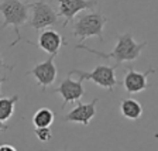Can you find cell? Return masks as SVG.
Here are the masks:
<instances>
[{
    "mask_svg": "<svg viewBox=\"0 0 158 151\" xmlns=\"http://www.w3.org/2000/svg\"><path fill=\"white\" fill-rule=\"evenodd\" d=\"M145 45H147V41L137 43L133 38L131 33H124V34H118L117 43H116L113 51L109 54H105L102 51H98V49H90L83 43H79L76 45V49H85L88 52L95 54V55L100 57L103 59H113V61H116V65H120L122 62L135 61L138 57L141 55V51L145 48Z\"/></svg>",
    "mask_w": 158,
    "mask_h": 151,
    "instance_id": "1",
    "label": "cell"
},
{
    "mask_svg": "<svg viewBox=\"0 0 158 151\" xmlns=\"http://www.w3.org/2000/svg\"><path fill=\"white\" fill-rule=\"evenodd\" d=\"M30 4H24L20 0H4L0 3V14L3 16L4 21L0 27V30H4L6 27L11 26L14 28L16 40L10 44V47H14L17 43L21 41V33L20 28L23 24L27 23L30 17Z\"/></svg>",
    "mask_w": 158,
    "mask_h": 151,
    "instance_id": "2",
    "label": "cell"
},
{
    "mask_svg": "<svg viewBox=\"0 0 158 151\" xmlns=\"http://www.w3.org/2000/svg\"><path fill=\"white\" fill-rule=\"evenodd\" d=\"M107 23V17L98 11H89L81 16L73 24V36L81 41L96 37L99 43H105L103 40V28Z\"/></svg>",
    "mask_w": 158,
    "mask_h": 151,
    "instance_id": "3",
    "label": "cell"
},
{
    "mask_svg": "<svg viewBox=\"0 0 158 151\" xmlns=\"http://www.w3.org/2000/svg\"><path fill=\"white\" fill-rule=\"evenodd\" d=\"M116 66H109V65H96L92 71H79V69H72L71 75H78L81 81H92L98 86L106 89V90H113L117 86V78H116Z\"/></svg>",
    "mask_w": 158,
    "mask_h": 151,
    "instance_id": "4",
    "label": "cell"
},
{
    "mask_svg": "<svg viewBox=\"0 0 158 151\" xmlns=\"http://www.w3.org/2000/svg\"><path fill=\"white\" fill-rule=\"evenodd\" d=\"M31 20L30 27L34 30H45L47 27H52L58 21V13L45 2H35L30 4Z\"/></svg>",
    "mask_w": 158,
    "mask_h": 151,
    "instance_id": "5",
    "label": "cell"
},
{
    "mask_svg": "<svg viewBox=\"0 0 158 151\" xmlns=\"http://www.w3.org/2000/svg\"><path fill=\"white\" fill-rule=\"evenodd\" d=\"M55 57L56 55H49L48 59L34 65V68H31L27 72V75H31L37 79V82H38V85L41 86L43 90H45V88L52 85L55 82L56 76H58V69L54 64Z\"/></svg>",
    "mask_w": 158,
    "mask_h": 151,
    "instance_id": "6",
    "label": "cell"
},
{
    "mask_svg": "<svg viewBox=\"0 0 158 151\" xmlns=\"http://www.w3.org/2000/svg\"><path fill=\"white\" fill-rule=\"evenodd\" d=\"M56 2H58V16L64 17V27L68 26V23L78 13L83 10H93L98 4V0H56Z\"/></svg>",
    "mask_w": 158,
    "mask_h": 151,
    "instance_id": "7",
    "label": "cell"
},
{
    "mask_svg": "<svg viewBox=\"0 0 158 151\" xmlns=\"http://www.w3.org/2000/svg\"><path fill=\"white\" fill-rule=\"evenodd\" d=\"M155 72H157V69L154 68H150L144 72H138V71L128 68V71L123 78V86H124L126 92L130 95H134V93H140L147 88H150L151 85L148 82V76Z\"/></svg>",
    "mask_w": 158,
    "mask_h": 151,
    "instance_id": "8",
    "label": "cell"
},
{
    "mask_svg": "<svg viewBox=\"0 0 158 151\" xmlns=\"http://www.w3.org/2000/svg\"><path fill=\"white\" fill-rule=\"evenodd\" d=\"M82 82L83 81H81V79L73 81L72 75L68 73V76L59 83V86L55 89V93H59V95L62 96V99H64L62 109L68 103H75L82 99V96L85 95V88H83Z\"/></svg>",
    "mask_w": 158,
    "mask_h": 151,
    "instance_id": "9",
    "label": "cell"
},
{
    "mask_svg": "<svg viewBox=\"0 0 158 151\" xmlns=\"http://www.w3.org/2000/svg\"><path fill=\"white\" fill-rule=\"evenodd\" d=\"M99 99H93L89 103H82L79 100L76 106L64 117V122L71 123H79L82 126H88L89 122L96 116V105H98Z\"/></svg>",
    "mask_w": 158,
    "mask_h": 151,
    "instance_id": "10",
    "label": "cell"
},
{
    "mask_svg": "<svg viewBox=\"0 0 158 151\" xmlns=\"http://www.w3.org/2000/svg\"><path fill=\"white\" fill-rule=\"evenodd\" d=\"M65 45V40L61 34L52 28H45L41 31L38 37L37 47L49 55H58L61 47Z\"/></svg>",
    "mask_w": 158,
    "mask_h": 151,
    "instance_id": "11",
    "label": "cell"
},
{
    "mask_svg": "<svg viewBox=\"0 0 158 151\" xmlns=\"http://www.w3.org/2000/svg\"><path fill=\"white\" fill-rule=\"evenodd\" d=\"M120 113L128 120H138L143 116V106L135 99L127 98L120 103Z\"/></svg>",
    "mask_w": 158,
    "mask_h": 151,
    "instance_id": "12",
    "label": "cell"
},
{
    "mask_svg": "<svg viewBox=\"0 0 158 151\" xmlns=\"http://www.w3.org/2000/svg\"><path fill=\"white\" fill-rule=\"evenodd\" d=\"M55 120V115L51 109L41 107L38 109L33 116V124L34 127H49Z\"/></svg>",
    "mask_w": 158,
    "mask_h": 151,
    "instance_id": "13",
    "label": "cell"
},
{
    "mask_svg": "<svg viewBox=\"0 0 158 151\" xmlns=\"http://www.w3.org/2000/svg\"><path fill=\"white\" fill-rule=\"evenodd\" d=\"M19 95H13L10 98H0V120L7 122L14 113L17 102H19Z\"/></svg>",
    "mask_w": 158,
    "mask_h": 151,
    "instance_id": "14",
    "label": "cell"
},
{
    "mask_svg": "<svg viewBox=\"0 0 158 151\" xmlns=\"http://www.w3.org/2000/svg\"><path fill=\"white\" fill-rule=\"evenodd\" d=\"M34 134L37 136L40 141L47 143V141H51L52 138V132L49 127H35L34 128Z\"/></svg>",
    "mask_w": 158,
    "mask_h": 151,
    "instance_id": "15",
    "label": "cell"
},
{
    "mask_svg": "<svg viewBox=\"0 0 158 151\" xmlns=\"http://www.w3.org/2000/svg\"><path fill=\"white\" fill-rule=\"evenodd\" d=\"M4 150H10V151H16V147L11 144H3L0 145V151H4Z\"/></svg>",
    "mask_w": 158,
    "mask_h": 151,
    "instance_id": "16",
    "label": "cell"
},
{
    "mask_svg": "<svg viewBox=\"0 0 158 151\" xmlns=\"http://www.w3.org/2000/svg\"><path fill=\"white\" fill-rule=\"evenodd\" d=\"M2 66H4L6 69H9V71H13V66H9V65H4V62H3V57H2V54H0V68Z\"/></svg>",
    "mask_w": 158,
    "mask_h": 151,
    "instance_id": "17",
    "label": "cell"
},
{
    "mask_svg": "<svg viewBox=\"0 0 158 151\" xmlns=\"http://www.w3.org/2000/svg\"><path fill=\"white\" fill-rule=\"evenodd\" d=\"M7 128H9V126L6 124V122H3V120H0V132H6Z\"/></svg>",
    "mask_w": 158,
    "mask_h": 151,
    "instance_id": "18",
    "label": "cell"
},
{
    "mask_svg": "<svg viewBox=\"0 0 158 151\" xmlns=\"http://www.w3.org/2000/svg\"><path fill=\"white\" fill-rule=\"evenodd\" d=\"M6 81H7V78H0V95H2V83L6 82Z\"/></svg>",
    "mask_w": 158,
    "mask_h": 151,
    "instance_id": "19",
    "label": "cell"
}]
</instances>
